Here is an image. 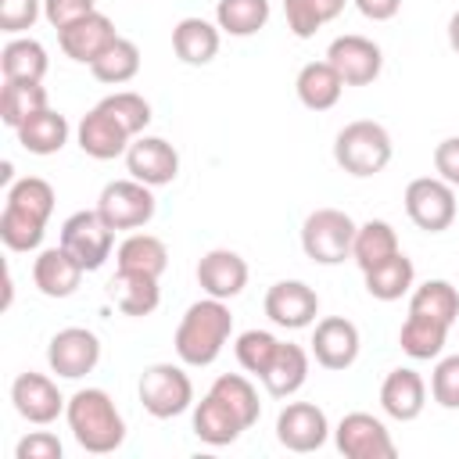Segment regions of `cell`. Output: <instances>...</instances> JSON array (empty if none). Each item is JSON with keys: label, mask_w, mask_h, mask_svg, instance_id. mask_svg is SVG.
I'll list each match as a JSON object with an SVG mask.
<instances>
[{"label": "cell", "mask_w": 459, "mask_h": 459, "mask_svg": "<svg viewBox=\"0 0 459 459\" xmlns=\"http://www.w3.org/2000/svg\"><path fill=\"white\" fill-rule=\"evenodd\" d=\"M230 337H233L230 301H219V298H208L204 294L201 301H194L183 312V319L176 326V337H172V348H176V355H179L183 366L201 369V366H212L222 355V348L230 344Z\"/></svg>", "instance_id": "cell-1"}, {"label": "cell", "mask_w": 459, "mask_h": 459, "mask_svg": "<svg viewBox=\"0 0 459 459\" xmlns=\"http://www.w3.org/2000/svg\"><path fill=\"white\" fill-rule=\"evenodd\" d=\"M65 423L75 445L90 455L118 452L126 441V420L104 387H79L65 405Z\"/></svg>", "instance_id": "cell-2"}, {"label": "cell", "mask_w": 459, "mask_h": 459, "mask_svg": "<svg viewBox=\"0 0 459 459\" xmlns=\"http://www.w3.org/2000/svg\"><path fill=\"white\" fill-rule=\"evenodd\" d=\"M391 154H394L391 133L373 118H355L333 136V161L355 179H369L384 172L391 165Z\"/></svg>", "instance_id": "cell-3"}, {"label": "cell", "mask_w": 459, "mask_h": 459, "mask_svg": "<svg viewBox=\"0 0 459 459\" xmlns=\"http://www.w3.org/2000/svg\"><path fill=\"white\" fill-rule=\"evenodd\" d=\"M136 394H140L143 412L154 420H172V416H183L186 409H194V380L176 362H151L140 373Z\"/></svg>", "instance_id": "cell-4"}, {"label": "cell", "mask_w": 459, "mask_h": 459, "mask_svg": "<svg viewBox=\"0 0 459 459\" xmlns=\"http://www.w3.org/2000/svg\"><path fill=\"white\" fill-rule=\"evenodd\" d=\"M355 219L341 208H316L305 215L301 222V251L316 262V265H341L344 258H351V244H355Z\"/></svg>", "instance_id": "cell-5"}, {"label": "cell", "mask_w": 459, "mask_h": 459, "mask_svg": "<svg viewBox=\"0 0 459 459\" xmlns=\"http://www.w3.org/2000/svg\"><path fill=\"white\" fill-rule=\"evenodd\" d=\"M405 215L412 219L416 230L423 233H445L455 215H459V201H455V186L445 183L441 176H420L405 186Z\"/></svg>", "instance_id": "cell-6"}, {"label": "cell", "mask_w": 459, "mask_h": 459, "mask_svg": "<svg viewBox=\"0 0 459 459\" xmlns=\"http://www.w3.org/2000/svg\"><path fill=\"white\" fill-rule=\"evenodd\" d=\"M97 212L100 219L118 233V230H140L154 219L158 201H154V186L140 183V179H111L100 197H97Z\"/></svg>", "instance_id": "cell-7"}, {"label": "cell", "mask_w": 459, "mask_h": 459, "mask_svg": "<svg viewBox=\"0 0 459 459\" xmlns=\"http://www.w3.org/2000/svg\"><path fill=\"white\" fill-rule=\"evenodd\" d=\"M61 247H68L86 273H97L115 251V230L100 219L97 208H82L61 222Z\"/></svg>", "instance_id": "cell-8"}, {"label": "cell", "mask_w": 459, "mask_h": 459, "mask_svg": "<svg viewBox=\"0 0 459 459\" xmlns=\"http://www.w3.org/2000/svg\"><path fill=\"white\" fill-rule=\"evenodd\" d=\"M333 445L344 459H394L398 445L387 423L373 412H348L333 427Z\"/></svg>", "instance_id": "cell-9"}, {"label": "cell", "mask_w": 459, "mask_h": 459, "mask_svg": "<svg viewBox=\"0 0 459 459\" xmlns=\"http://www.w3.org/2000/svg\"><path fill=\"white\" fill-rule=\"evenodd\" d=\"M100 362V337L86 326H65L47 344V366L61 380H82Z\"/></svg>", "instance_id": "cell-10"}, {"label": "cell", "mask_w": 459, "mask_h": 459, "mask_svg": "<svg viewBox=\"0 0 459 459\" xmlns=\"http://www.w3.org/2000/svg\"><path fill=\"white\" fill-rule=\"evenodd\" d=\"M11 405H14V412H18L25 423L47 427V423H54L57 416H65L68 398L57 391V384H54L47 373L25 369V373H18L14 384H11Z\"/></svg>", "instance_id": "cell-11"}, {"label": "cell", "mask_w": 459, "mask_h": 459, "mask_svg": "<svg viewBox=\"0 0 459 459\" xmlns=\"http://www.w3.org/2000/svg\"><path fill=\"white\" fill-rule=\"evenodd\" d=\"M330 437V420L316 402H287L276 416V441L287 452H319Z\"/></svg>", "instance_id": "cell-12"}, {"label": "cell", "mask_w": 459, "mask_h": 459, "mask_svg": "<svg viewBox=\"0 0 459 459\" xmlns=\"http://www.w3.org/2000/svg\"><path fill=\"white\" fill-rule=\"evenodd\" d=\"M265 316L280 330H305L319 316V294L305 280H276L262 301Z\"/></svg>", "instance_id": "cell-13"}, {"label": "cell", "mask_w": 459, "mask_h": 459, "mask_svg": "<svg viewBox=\"0 0 459 459\" xmlns=\"http://www.w3.org/2000/svg\"><path fill=\"white\" fill-rule=\"evenodd\" d=\"M133 140H136V136H133L111 111H104L100 104H93V108L79 118V126H75V143H79V151H82L86 158H93V161L126 158V151H129Z\"/></svg>", "instance_id": "cell-14"}, {"label": "cell", "mask_w": 459, "mask_h": 459, "mask_svg": "<svg viewBox=\"0 0 459 459\" xmlns=\"http://www.w3.org/2000/svg\"><path fill=\"white\" fill-rule=\"evenodd\" d=\"M326 61L337 68L344 86H369L384 68V50L359 32H344L326 47Z\"/></svg>", "instance_id": "cell-15"}, {"label": "cell", "mask_w": 459, "mask_h": 459, "mask_svg": "<svg viewBox=\"0 0 459 459\" xmlns=\"http://www.w3.org/2000/svg\"><path fill=\"white\" fill-rule=\"evenodd\" d=\"M359 348H362V337H359V326L344 316H326L316 323L312 330V359L330 369V373H341L348 366H355L359 359Z\"/></svg>", "instance_id": "cell-16"}, {"label": "cell", "mask_w": 459, "mask_h": 459, "mask_svg": "<svg viewBox=\"0 0 459 459\" xmlns=\"http://www.w3.org/2000/svg\"><path fill=\"white\" fill-rule=\"evenodd\" d=\"M126 169L133 179H140L147 186H169L179 176V151L165 136L140 133L126 151Z\"/></svg>", "instance_id": "cell-17"}, {"label": "cell", "mask_w": 459, "mask_h": 459, "mask_svg": "<svg viewBox=\"0 0 459 459\" xmlns=\"http://www.w3.org/2000/svg\"><path fill=\"white\" fill-rule=\"evenodd\" d=\"M118 39L115 32V22L104 14V11H90L86 18L57 29V47L65 57H72L75 65H93L111 43Z\"/></svg>", "instance_id": "cell-18"}, {"label": "cell", "mask_w": 459, "mask_h": 459, "mask_svg": "<svg viewBox=\"0 0 459 459\" xmlns=\"http://www.w3.org/2000/svg\"><path fill=\"white\" fill-rule=\"evenodd\" d=\"M197 283H201V290L208 294V298H219V301H233L244 287H247V262L237 255V251H230V247H212V251H204L201 255V262H197Z\"/></svg>", "instance_id": "cell-19"}, {"label": "cell", "mask_w": 459, "mask_h": 459, "mask_svg": "<svg viewBox=\"0 0 459 459\" xmlns=\"http://www.w3.org/2000/svg\"><path fill=\"white\" fill-rule=\"evenodd\" d=\"M82 276H86V269L79 265V258L68 251V247H43L39 255H36V262H32V283H36V290L43 294V298H72L75 290H79V283H82Z\"/></svg>", "instance_id": "cell-20"}, {"label": "cell", "mask_w": 459, "mask_h": 459, "mask_svg": "<svg viewBox=\"0 0 459 459\" xmlns=\"http://www.w3.org/2000/svg\"><path fill=\"white\" fill-rule=\"evenodd\" d=\"M380 409L398 423H412L427 409V380L409 366L391 369L380 384Z\"/></svg>", "instance_id": "cell-21"}, {"label": "cell", "mask_w": 459, "mask_h": 459, "mask_svg": "<svg viewBox=\"0 0 459 459\" xmlns=\"http://www.w3.org/2000/svg\"><path fill=\"white\" fill-rule=\"evenodd\" d=\"M219 47H222V29L215 22H208V18L190 14V18H179L176 29H172V50L190 68L212 65Z\"/></svg>", "instance_id": "cell-22"}, {"label": "cell", "mask_w": 459, "mask_h": 459, "mask_svg": "<svg viewBox=\"0 0 459 459\" xmlns=\"http://www.w3.org/2000/svg\"><path fill=\"white\" fill-rule=\"evenodd\" d=\"M244 420L219 398V394H204L201 402H194V437L212 445V448H222V445H233L240 434H244Z\"/></svg>", "instance_id": "cell-23"}, {"label": "cell", "mask_w": 459, "mask_h": 459, "mask_svg": "<svg viewBox=\"0 0 459 459\" xmlns=\"http://www.w3.org/2000/svg\"><path fill=\"white\" fill-rule=\"evenodd\" d=\"M14 136H18L22 151L39 154V158H50V154H57V151L68 143L72 126H68V118H65L61 111L43 108V111L29 115V118H25V122L14 129Z\"/></svg>", "instance_id": "cell-24"}, {"label": "cell", "mask_w": 459, "mask_h": 459, "mask_svg": "<svg viewBox=\"0 0 459 459\" xmlns=\"http://www.w3.org/2000/svg\"><path fill=\"white\" fill-rule=\"evenodd\" d=\"M294 93L308 111H330L344 93V79L337 75V68L326 57L308 61V65H301V72L294 79Z\"/></svg>", "instance_id": "cell-25"}, {"label": "cell", "mask_w": 459, "mask_h": 459, "mask_svg": "<svg viewBox=\"0 0 459 459\" xmlns=\"http://www.w3.org/2000/svg\"><path fill=\"white\" fill-rule=\"evenodd\" d=\"M50 68L47 47L32 36H11L0 50V75L14 82H43Z\"/></svg>", "instance_id": "cell-26"}, {"label": "cell", "mask_w": 459, "mask_h": 459, "mask_svg": "<svg viewBox=\"0 0 459 459\" xmlns=\"http://www.w3.org/2000/svg\"><path fill=\"white\" fill-rule=\"evenodd\" d=\"M448 323L434 319V316H423V312H409L402 330H398V344L409 359L416 362H427V359H441L445 351V341H448Z\"/></svg>", "instance_id": "cell-27"}, {"label": "cell", "mask_w": 459, "mask_h": 459, "mask_svg": "<svg viewBox=\"0 0 459 459\" xmlns=\"http://www.w3.org/2000/svg\"><path fill=\"white\" fill-rule=\"evenodd\" d=\"M115 269L143 273V276H158L161 280V273L169 269V247L154 233H129L115 247Z\"/></svg>", "instance_id": "cell-28"}, {"label": "cell", "mask_w": 459, "mask_h": 459, "mask_svg": "<svg viewBox=\"0 0 459 459\" xmlns=\"http://www.w3.org/2000/svg\"><path fill=\"white\" fill-rule=\"evenodd\" d=\"M111 301L122 316H151L158 305H161V287H158V276H143V273H126V269H115V280H111Z\"/></svg>", "instance_id": "cell-29"}, {"label": "cell", "mask_w": 459, "mask_h": 459, "mask_svg": "<svg viewBox=\"0 0 459 459\" xmlns=\"http://www.w3.org/2000/svg\"><path fill=\"white\" fill-rule=\"evenodd\" d=\"M362 280H366V294L369 298H377V301H398V298H405L416 287V265H412V258L405 251H398L387 262L366 269Z\"/></svg>", "instance_id": "cell-30"}, {"label": "cell", "mask_w": 459, "mask_h": 459, "mask_svg": "<svg viewBox=\"0 0 459 459\" xmlns=\"http://www.w3.org/2000/svg\"><path fill=\"white\" fill-rule=\"evenodd\" d=\"M308 355H312V351H305L301 344L283 341L276 362H273L269 373L262 377L265 391H269L273 398H290V394H298V391L305 387V380H308Z\"/></svg>", "instance_id": "cell-31"}, {"label": "cell", "mask_w": 459, "mask_h": 459, "mask_svg": "<svg viewBox=\"0 0 459 459\" xmlns=\"http://www.w3.org/2000/svg\"><path fill=\"white\" fill-rule=\"evenodd\" d=\"M402 244H398V233L387 219H369L355 230V244H351V262L366 273L380 262H387L391 255H398Z\"/></svg>", "instance_id": "cell-32"}, {"label": "cell", "mask_w": 459, "mask_h": 459, "mask_svg": "<svg viewBox=\"0 0 459 459\" xmlns=\"http://www.w3.org/2000/svg\"><path fill=\"white\" fill-rule=\"evenodd\" d=\"M50 108V93L43 82H14V79H4V90H0V122L7 129H18L29 115Z\"/></svg>", "instance_id": "cell-33"}, {"label": "cell", "mask_w": 459, "mask_h": 459, "mask_svg": "<svg viewBox=\"0 0 459 459\" xmlns=\"http://www.w3.org/2000/svg\"><path fill=\"white\" fill-rule=\"evenodd\" d=\"M409 312L434 316L448 326L459 323V290L448 280H423L409 290Z\"/></svg>", "instance_id": "cell-34"}, {"label": "cell", "mask_w": 459, "mask_h": 459, "mask_svg": "<svg viewBox=\"0 0 459 459\" xmlns=\"http://www.w3.org/2000/svg\"><path fill=\"white\" fill-rule=\"evenodd\" d=\"M269 22V0H219L215 4V25L226 36H255Z\"/></svg>", "instance_id": "cell-35"}, {"label": "cell", "mask_w": 459, "mask_h": 459, "mask_svg": "<svg viewBox=\"0 0 459 459\" xmlns=\"http://www.w3.org/2000/svg\"><path fill=\"white\" fill-rule=\"evenodd\" d=\"M344 4L348 0H283V18L298 39H312L323 25H330L344 11Z\"/></svg>", "instance_id": "cell-36"}, {"label": "cell", "mask_w": 459, "mask_h": 459, "mask_svg": "<svg viewBox=\"0 0 459 459\" xmlns=\"http://www.w3.org/2000/svg\"><path fill=\"white\" fill-rule=\"evenodd\" d=\"M90 72H93V79L104 82V86H122V82L136 79V72H140V47H136L133 39L118 36V39L90 65Z\"/></svg>", "instance_id": "cell-37"}, {"label": "cell", "mask_w": 459, "mask_h": 459, "mask_svg": "<svg viewBox=\"0 0 459 459\" xmlns=\"http://www.w3.org/2000/svg\"><path fill=\"white\" fill-rule=\"evenodd\" d=\"M54 201H57V194H54V186L43 176H22L4 194V204L7 208H18V212H25V215H32L39 222H50Z\"/></svg>", "instance_id": "cell-38"}, {"label": "cell", "mask_w": 459, "mask_h": 459, "mask_svg": "<svg viewBox=\"0 0 459 459\" xmlns=\"http://www.w3.org/2000/svg\"><path fill=\"white\" fill-rule=\"evenodd\" d=\"M208 391L219 394V398L244 420L247 430L258 423V416H262V402H258V387L251 384V377H244V373H222V377H215V384H212Z\"/></svg>", "instance_id": "cell-39"}, {"label": "cell", "mask_w": 459, "mask_h": 459, "mask_svg": "<svg viewBox=\"0 0 459 459\" xmlns=\"http://www.w3.org/2000/svg\"><path fill=\"white\" fill-rule=\"evenodd\" d=\"M280 344H283V341H280L273 330H244V333L237 337L233 351H237V362H240V369L262 380V377L269 373V366L276 362V355H280Z\"/></svg>", "instance_id": "cell-40"}, {"label": "cell", "mask_w": 459, "mask_h": 459, "mask_svg": "<svg viewBox=\"0 0 459 459\" xmlns=\"http://www.w3.org/2000/svg\"><path fill=\"white\" fill-rule=\"evenodd\" d=\"M43 233H47V222L4 204V212H0V240H4L7 251H39Z\"/></svg>", "instance_id": "cell-41"}, {"label": "cell", "mask_w": 459, "mask_h": 459, "mask_svg": "<svg viewBox=\"0 0 459 459\" xmlns=\"http://www.w3.org/2000/svg\"><path fill=\"white\" fill-rule=\"evenodd\" d=\"M100 108L104 111H111L133 136H140L147 126H151V104L140 97V93H133V90H118V93H108L104 100H100Z\"/></svg>", "instance_id": "cell-42"}, {"label": "cell", "mask_w": 459, "mask_h": 459, "mask_svg": "<svg viewBox=\"0 0 459 459\" xmlns=\"http://www.w3.org/2000/svg\"><path fill=\"white\" fill-rule=\"evenodd\" d=\"M430 398L441 409H459V355L437 359V366L430 373Z\"/></svg>", "instance_id": "cell-43"}, {"label": "cell", "mask_w": 459, "mask_h": 459, "mask_svg": "<svg viewBox=\"0 0 459 459\" xmlns=\"http://www.w3.org/2000/svg\"><path fill=\"white\" fill-rule=\"evenodd\" d=\"M43 18V0H0V32L22 36Z\"/></svg>", "instance_id": "cell-44"}, {"label": "cell", "mask_w": 459, "mask_h": 459, "mask_svg": "<svg viewBox=\"0 0 459 459\" xmlns=\"http://www.w3.org/2000/svg\"><path fill=\"white\" fill-rule=\"evenodd\" d=\"M61 455H65V445L50 430H29L14 445V459H61Z\"/></svg>", "instance_id": "cell-45"}, {"label": "cell", "mask_w": 459, "mask_h": 459, "mask_svg": "<svg viewBox=\"0 0 459 459\" xmlns=\"http://www.w3.org/2000/svg\"><path fill=\"white\" fill-rule=\"evenodd\" d=\"M90 11H97V0H43V18L54 29H65L79 18H86Z\"/></svg>", "instance_id": "cell-46"}, {"label": "cell", "mask_w": 459, "mask_h": 459, "mask_svg": "<svg viewBox=\"0 0 459 459\" xmlns=\"http://www.w3.org/2000/svg\"><path fill=\"white\" fill-rule=\"evenodd\" d=\"M434 172H437L445 183L459 186V136H445V140L434 147Z\"/></svg>", "instance_id": "cell-47"}, {"label": "cell", "mask_w": 459, "mask_h": 459, "mask_svg": "<svg viewBox=\"0 0 459 459\" xmlns=\"http://www.w3.org/2000/svg\"><path fill=\"white\" fill-rule=\"evenodd\" d=\"M359 7L362 18L369 22H391L398 11H402V0H351Z\"/></svg>", "instance_id": "cell-48"}, {"label": "cell", "mask_w": 459, "mask_h": 459, "mask_svg": "<svg viewBox=\"0 0 459 459\" xmlns=\"http://www.w3.org/2000/svg\"><path fill=\"white\" fill-rule=\"evenodd\" d=\"M448 47L459 54V11H452V18H448Z\"/></svg>", "instance_id": "cell-49"}, {"label": "cell", "mask_w": 459, "mask_h": 459, "mask_svg": "<svg viewBox=\"0 0 459 459\" xmlns=\"http://www.w3.org/2000/svg\"><path fill=\"white\" fill-rule=\"evenodd\" d=\"M0 183H4V186H11V183H14V169H11V161H4V165H0Z\"/></svg>", "instance_id": "cell-50"}, {"label": "cell", "mask_w": 459, "mask_h": 459, "mask_svg": "<svg viewBox=\"0 0 459 459\" xmlns=\"http://www.w3.org/2000/svg\"><path fill=\"white\" fill-rule=\"evenodd\" d=\"M455 326H459V323H455Z\"/></svg>", "instance_id": "cell-51"}]
</instances>
